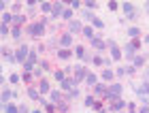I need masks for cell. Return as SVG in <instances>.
Returning a JSON list of instances; mask_svg holds the SVG:
<instances>
[{
    "mask_svg": "<svg viewBox=\"0 0 149 113\" xmlns=\"http://www.w3.org/2000/svg\"><path fill=\"white\" fill-rule=\"evenodd\" d=\"M121 13H124L126 19H130V22H136L139 19V9L132 2H121Z\"/></svg>",
    "mask_w": 149,
    "mask_h": 113,
    "instance_id": "6da1fadb",
    "label": "cell"
},
{
    "mask_svg": "<svg viewBox=\"0 0 149 113\" xmlns=\"http://www.w3.org/2000/svg\"><path fill=\"white\" fill-rule=\"evenodd\" d=\"M139 49H141V38H139V41H130L128 45H124V56L134 62V58H136V51H139Z\"/></svg>",
    "mask_w": 149,
    "mask_h": 113,
    "instance_id": "7a4b0ae2",
    "label": "cell"
},
{
    "mask_svg": "<svg viewBox=\"0 0 149 113\" xmlns=\"http://www.w3.org/2000/svg\"><path fill=\"white\" fill-rule=\"evenodd\" d=\"M30 47L28 45H19V49H15V58H17V62L19 64H26L28 62V56H30Z\"/></svg>",
    "mask_w": 149,
    "mask_h": 113,
    "instance_id": "3957f363",
    "label": "cell"
},
{
    "mask_svg": "<svg viewBox=\"0 0 149 113\" xmlns=\"http://www.w3.org/2000/svg\"><path fill=\"white\" fill-rule=\"evenodd\" d=\"M28 34L32 36V38H40L45 34V26L40 24V22H36V24H30L28 26Z\"/></svg>",
    "mask_w": 149,
    "mask_h": 113,
    "instance_id": "277c9868",
    "label": "cell"
},
{
    "mask_svg": "<svg viewBox=\"0 0 149 113\" xmlns=\"http://www.w3.org/2000/svg\"><path fill=\"white\" fill-rule=\"evenodd\" d=\"M87 73H90V70H87L83 64H79V66H74V70H72V79H74L77 83H83L85 77H87Z\"/></svg>",
    "mask_w": 149,
    "mask_h": 113,
    "instance_id": "5b68a950",
    "label": "cell"
},
{
    "mask_svg": "<svg viewBox=\"0 0 149 113\" xmlns=\"http://www.w3.org/2000/svg\"><path fill=\"white\" fill-rule=\"evenodd\" d=\"M77 85H79V83H77V81H74V79H72V77H66V79H64V81H62V83H60V88H62V90L66 92V94H68V92H70V90H74V88H77Z\"/></svg>",
    "mask_w": 149,
    "mask_h": 113,
    "instance_id": "8992f818",
    "label": "cell"
},
{
    "mask_svg": "<svg viewBox=\"0 0 149 113\" xmlns=\"http://www.w3.org/2000/svg\"><path fill=\"white\" fill-rule=\"evenodd\" d=\"M134 94L136 96H149V81H143V83L134 85Z\"/></svg>",
    "mask_w": 149,
    "mask_h": 113,
    "instance_id": "52a82bcc",
    "label": "cell"
},
{
    "mask_svg": "<svg viewBox=\"0 0 149 113\" xmlns=\"http://www.w3.org/2000/svg\"><path fill=\"white\" fill-rule=\"evenodd\" d=\"M13 98V90H9V85H2V96H0V103H2V107L4 105H9V100Z\"/></svg>",
    "mask_w": 149,
    "mask_h": 113,
    "instance_id": "ba28073f",
    "label": "cell"
},
{
    "mask_svg": "<svg viewBox=\"0 0 149 113\" xmlns=\"http://www.w3.org/2000/svg\"><path fill=\"white\" fill-rule=\"evenodd\" d=\"M68 32H70V34H79V32H83V24H81L79 19H72V22H68Z\"/></svg>",
    "mask_w": 149,
    "mask_h": 113,
    "instance_id": "9c48e42d",
    "label": "cell"
},
{
    "mask_svg": "<svg viewBox=\"0 0 149 113\" xmlns=\"http://www.w3.org/2000/svg\"><path fill=\"white\" fill-rule=\"evenodd\" d=\"M90 43H92V47L98 49V51H107V49H109V47H107V41H104L102 36H96V38H94V41H90Z\"/></svg>",
    "mask_w": 149,
    "mask_h": 113,
    "instance_id": "30bf717a",
    "label": "cell"
},
{
    "mask_svg": "<svg viewBox=\"0 0 149 113\" xmlns=\"http://www.w3.org/2000/svg\"><path fill=\"white\" fill-rule=\"evenodd\" d=\"M60 45H62V49H70V45H72V34L70 32H64V34L60 36Z\"/></svg>",
    "mask_w": 149,
    "mask_h": 113,
    "instance_id": "8fae6325",
    "label": "cell"
},
{
    "mask_svg": "<svg viewBox=\"0 0 149 113\" xmlns=\"http://www.w3.org/2000/svg\"><path fill=\"white\" fill-rule=\"evenodd\" d=\"M107 92H109V85H104V83H96L94 85V96H107Z\"/></svg>",
    "mask_w": 149,
    "mask_h": 113,
    "instance_id": "7c38bea8",
    "label": "cell"
},
{
    "mask_svg": "<svg viewBox=\"0 0 149 113\" xmlns=\"http://www.w3.org/2000/svg\"><path fill=\"white\" fill-rule=\"evenodd\" d=\"M126 107H128V103H126V100H121V98H117V100H115L111 107H109V111H117V113H121Z\"/></svg>",
    "mask_w": 149,
    "mask_h": 113,
    "instance_id": "4fadbf2b",
    "label": "cell"
},
{
    "mask_svg": "<svg viewBox=\"0 0 149 113\" xmlns=\"http://www.w3.org/2000/svg\"><path fill=\"white\" fill-rule=\"evenodd\" d=\"M64 11H66V6H64L62 2H56V4H53V11H51V19H53V17H62Z\"/></svg>",
    "mask_w": 149,
    "mask_h": 113,
    "instance_id": "5bb4252c",
    "label": "cell"
},
{
    "mask_svg": "<svg viewBox=\"0 0 149 113\" xmlns=\"http://www.w3.org/2000/svg\"><path fill=\"white\" fill-rule=\"evenodd\" d=\"M100 79H102V81H107V83H111L113 79H115V70H111V68H102V73H100Z\"/></svg>",
    "mask_w": 149,
    "mask_h": 113,
    "instance_id": "9a60e30c",
    "label": "cell"
},
{
    "mask_svg": "<svg viewBox=\"0 0 149 113\" xmlns=\"http://www.w3.org/2000/svg\"><path fill=\"white\" fill-rule=\"evenodd\" d=\"M38 92L40 94H51V83L47 79H40L38 81Z\"/></svg>",
    "mask_w": 149,
    "mask_h": 113,
    "instance_id": "2e32d148",
    "label": "cell"
},
{
    "mask_svg": "<svg viewBox=\"0 0 149 113\" xmlns=\"http://www.w3.org/2000/svg\"><path fill=\"white\" fill-rule=\"evenodd\" d=\"M81 34H83L85 38H90V41H94V38H96V32H94V26H83V32H81Z\"/></svg>",
    "mask_w": 149,
    "mask_h": 113,
    "instance_id": "e0dca14e",
    "label": "cell"
},
{
    "mask_svg": "<svg viewBox=\"0 0 149 113\" xmlns=\"http://www.w3.org/2000/svg\"><path fill=\"white\" fill-rule=\"evenodd\" d=\"M49 98H51V103H53V105H60V103L64 100L62 92H58V90H51V94H49Z\"/></svg>",
    "mask_w": 149,
    "mask_h": 113,
    "instance_id": "ac0fdd59",
    "label": "cell"
},
{
    "mask_svg": "<svg viewBox=\"0 0 149 113\" xmlns=\"http://www.w3.org/2000/svg\"><path fill=\"white\" fill-rule=\"evenodd\" d=\"M28 96H30V100H36V103H40V92H38V88H28Z\"/></svg>",
    "mask_w": 149,
    "mask_h": 113,
    "instance_id": "d6986e66",
    "label": "cell"
},
{
    "mask_svg": "<svg viewBox=\"0 0 149 113\" xmlns=\"http://www.w3.org/2000/svg\"><path fill=\"white\" fill-rule=\"evenodd\" d=\"M128 36H130L132 41H139V38H141V28H136V26L128 28Z\"/></svg>",
    "mask_w": 149,
    "mask_h": 113,
    "instance_id": "ffe728a7",
    "label": "cell"
},
{
    "mask_svg": "<svg viewBox=\"0 0 149 113\" xmlns=\"http://www.w3.org/2000/svg\"><path fill=\"white\" fill-rule=\"evenodd\" d=\"M4 113H19V105L17 103H9V105H4L2 107Z\"/></svg>",
    "mask_w": 149,
    "mask_h": 113,
    "instance_id": "44dd1931",
    "label": "cell"
},
{
    "mask_svg": "<svg viewBox=\"0 0 149 113\" xmlns=\"http://www.w3.org/2000/svg\"><path fill=\"white\" fill-rule=\"evenodd\" d=\"M22 34H24L22 26H13V30H11V36L15 38V41H19V38H22Z\"/></svg>",
    "mask_w": 149,
    "mask_h": 113,
    "instance_id": "7402d4cb",
    "label": "cell"
},
{
    "mask_svg": "<svg viewBox=\"0 0 149 113\" xmlns=\"http://www.w3.org/2000/svg\"><path fill=\"white\" fill-rule=\"evenodd\" d=\"M72 54L74 51H70V49H58V58H62V60H70Z\"/></svg>",
    "mask_w": 149,
    "mask_h": 113,
    "instance_id": "603a6c76",
    "label": "cell"
},
{
    "mask_svg": "<svg viewBox=\"0 0 149 113\" xmlns=\"http://www.w3.org/2000/svg\"><path fill=\"white\" fill-rule=\"evenodd\" d=\"M66 77H68V75L64 73V68H62V70H53V79H56V81H60V83H62Z\"/></svg>",
    "mask_w": 149,
    "mask_h": 113,
    "instance_id": "cb8c5ba5",
    "label": "cell"
},
{
    "mask_svg": "<svg viewBox=\"0 0 149 113\" xmlns=\"http://www.w3.org/2000/svg\"><path fill=\"white\" fill-rule=\"evenodd\" d=\"M85 83H87V85H96V83H98V77L94 75V73H87V77H85Z\"/></svg>",
    "mask_w": 149,
    "mask_h": 113,
    "instance_id": "d4e9b609",
    "label": "cell"
},
{
    "mask_svg": "<svg viewBox=\"0 0 149 113\" xmlns=\"http://www.w3.org/2000/svg\"><path fill=\"white\" fill-rule=\"evenodd\" d=\"M9 83H11V85H17V83H22V75H19V73H13V75L9 77Z\"/></svg>",
    "mask_w": 149,
    "mask_h": 113,
    "instance_id": "484cf974",
    "label": "cell"
},
{
    "mask_svg": "<svg viewBox=\"0 0 149 113\" xmlns=\"http://www.w3.org/2000/svg\"><path fill=\"white\" fill-rule=\"evenodd\" d=\"M74 56H77L79 60H83L87 54H85V47H83V45H79V47H74Z\"/></svg>",
    "mask_w": 149,
    "mask_h": 113,
    "instance_id": "4316f807",
    "label": "cell"
},
{
    "mask_svg": "<svg viewBox=\"0 0 149 113\" xmlns=\"http://www.w3.org/2000/svg\"><path fill=\"white\" fill-rule=\"evenodd\" d=\"M83 19H85V22H87V24H92V22H94V19H96V15H94V13H92V11H87V9H83Z\"/></svg>",
    "mask_w": 149,
    "mask_h": 113,
    "instance_id": "83f0119b",
    "label": "cell"
},
{
    "mask_svg": "<svg viewBox=\"0 0 149 113\" xmlns=\"http://www.w3.org/2000/svg\"><path fill=\"white\" fill-rule=\"evenodd\" d=\"M26 24V15H13V26H22Z\"/></svg>",
    "mask_w": 149,
    "mask_h": 113,
    "instance_id": "f1b7e54d",
    "label": "cell"
},
{
    "mask_svg": "<svg viewBox=\"0 0 149 113\" xmlns=\"http://www.w3.org/2000/svg\"><path fill=\"white\" fill-rule=\"evenodd\" d=\"M145 60H147V56H136V58H134V66H136V68L145 66Z\"/></svg>",
    "mask_w": 149,
    "mask_h": 113,
    "instance_id": "f546056e",
    "label": "cell"
},
{
    "mask_svg": "<svg viewBox=\"0 0 149 113\" xmlns=\"http://www.w3.org/2000/svg\"><path fill=\"white\" fill-rule=\"evenodd\" d=\"M111 58H113V62H115V60H119L121 58V49L119 47H111Z\"/></svg>",
    "mask_w": 149,
    "mask_h": 113,
    "instance_id": "4dcf8cb0",
    "label": "cell"
},
{
    "mask_svg": "<svg viewBox=\"0 0 149 113\" xmlns=\"http://www.w3.org/2000/svg\"><path fill=\"white\" fill-rule=\"evenodd\" d=\"M92 26H94L96 30H104V22H102L100 17H96V19H94V22H92Z\"/></svg>",
    "mask_w": 149,
    "mask_h": 113,
    "instance_id": "1f68e13d",
    "label": "cell"
},
{
    "mask_svg": "<svg viewBox=\"0 0 149 113\" xmlns=\"http://www.w3.org/2000/svg\"><path fill=\"white\" fill-rule=\"evenodd\" d=\"M56 107H58V111H60V113H66V111H68V100L64 98V100L60 103V105H56Z\"/></svg>",
    "mask_w": 149,
    "mask_h": 113,
    "instance_id": "d6a6232c",
    "label": "cell"
},
{
    "mask_svg": "<svg viewBox=\"0 0 149 113\" xmlns=\"http://www.w3.org/2000/svg\"><path fill=\"white\" fill-rule=\"evenodd\" d=\"M2 24H6V26H9V24H13V13H2Z\"/></svg>",
    "mask_w": 149,
    "mask_h": 113,
    "instance_id": "836d02e7",
    "label": "cell"
},
{
    "mask_svg": "<svg viewBox=\"0 0 149 113\" xmlns=\"http://www.w3.org/2000/svg\"><path fill=\"white\" fill-rule=\"evenodd\" d=\"M40 11H43V13H51L53 11V4L51 2H40Z\"/></svg>",
    "mask_w": 149,
    "mask_h": 113,
    "instance_id": "e575fe53",
    "label": "cell"
},
{
    "mask_svg": "<svg viewBox=\"0 0 149 113\" xmlns=\"http://www.w3.org/2000/svg\"><path fill=\"white\" fill-rule=\"evenodd\" d=\"M0 36H11V30H9V26H6V24H2V26H0Z\"/></svg>",
    "mask_w": 149,
    "mask_h": 113,
    "instance_id": "d590c367",
    "label": "cell"
},
{
    "mask_svg": "<svg viewBox=\"0 0 149 113\" xmlns=\"http://www.w3.org/2000/svg\"><path fill=\"white\" fill-rule=\"evenodd\" d=\"M22 81H24V83H32V81H34V75H32V73H24V75H22Z\"/></svg>",
    "mask_w": 149,
    "mask_h": 113,
    "instance_id": "8d00e7d4",
    "label": "cell"
},
{
    "mask_svg": "<svg viewBox=\"0 0 149 113\" xmlns=\"http://www.w3.org/2000/svg\"><path fill=\"white\" fill-rule=\"evenodd\" d=\"M40 68H43L45 73H49V70H53V68H51V62H49V60H43V62H40Z\"/></svg>",
    "mask_w": 149,
    "mask_h": 113,
    "instance_id": "74e56055",
    "label": "cell"
},
{
    "mask_svg": "<svg viewBox=\"0 0 149 113\" xmlns=\"http://www.w3.org/2000/svg\"><path fill=\"white\" fill-rule=\"evenodd\" d=\"M94 103H96V96H85V107H94Z\"/></svg>",
    "mask_w": 149,
    "mask_h": 113,
    "instance_id": "f35d334b",
    "label": "cell"
},
{
    "mask_svg": "<svg viewBox=\"0 0 149 113\" xmlns=\"http://www.w3.org/2000/svg\"><path fill=\"white\" fill-rule=\"evenodd\" d=\"M94 64H96V66H104V58L100 56V54H98V56H94Z\"/></svg>",
    "mask_w": 149,
    "mask_h": 113,
    "instance_id": "ab89813d",
    "label": "cell"
},
{
    "mask_svg": "<svg viewBox=\"0 0 149 113\" xmlns=\"http://www.w3.org/2000/svg\"><path fill=\"white\" fill-rule=\"evenodd\" d=\"M62 19H66V22H72V9H66L64 15H62Z\"/></svg>",
    "mask_w": 149,
    "mask_h": 113,
    "instance_id": "60d3db41",
    "label": "cell"
},
{
    "mask_svg": "<svg viewBox=\"0 0 149 113\" xmlns=\"http://www.w3.org/2000/svg\"><path fill=\"white\" fill-rule=\"evenodd\" d=\"M43 68H40V66H36V68H34V73H32V75H34V79H38V81H40V77H43Z\"/></svg>",
    "mask_w": 149,
    "mask_h": 113,
    "instance_id": "b9f144b4",
    "label": "cell"
},
{
    "mask_svg": "<svg viewBox=\"0 0 149 113\" xmlns=\"http://www.w3.org/2000/svg\"><path fill=\"white\" fill-rule=\"evenodd\" d=\"M139 100H141V107H147L149 109V96H139Z\"/></svg>",
    "mask_w": 149,
    "mask_h": 113,
    "instance_id": "7bdbcfd3",
    "label": "cell"
},
{
    "mask_svg": "<svg viewBox=\"0 0 149 113\" xmlns=\"http://www.w3.org/2000/svg\"><path fill=\"white\" fill-rule=\"evenodd\" d=\"M81 62H83V64H94V56H92V54H87L83 60H81Z\"/></svg>",
    "mask_w": 149,
    "mask_h": 113,
    "instance_id": "ee69618b",
    "label": "cell"
},
{
    "mask_svg": "<svg viewBox=\"0 0 149 113\" xmlns=\"http://www.w3.org/2000/svg\"><path fill=\"white\" fill-rule=\"evenodd\" d=\"M11 11H13V15H22V6H19V4H13Z\"/></svg>",
    "mask_w": 149,
    "mask_h": 113,
    "instance_id": "f6af8a7d",
    "label": "cell"
},
{
    "mask_svg": "<svg viewBox=\"0 0 149 113\" xmlns=\"http://www.w3.org/2000/svg\"><path fill=\"white\" fill-rule=\"evenodd\" d=\"M126 75V66H119L117 70H115V77H124Z\"/></svg>",
    "mask_w": 149,
    "mask_h": 113,
    "instance_id": "bcb514c9",
    "label": "cell"
},
{
    "mask_svg": "<svg viewBox=\"0 0 149 113\" xmlns=\"http://www.w3.org/2000/svg\"><path fill=\"white\" fill-rule=\"evenodd\" d=\"M126 109H128V113H136V111H139L134 103H128V107H126Z\"/></svg>",
    "mask_w": 149,
    "mask_h": 113,
    "instance_id": "7dc6e473",
    "label": "cell"
},
{
    "mask_svg": "<svg viewBox=\"0 0 149 113\" xmlns=\"http://www.w3.org/2000/svg\"><path fill=\"white\" fill-rule=\"evenodd\" d=\"M134 73H136V66H126V75H134Z\"/></svg>",
    "mask_w": 149,
    "mask_h": 113,
    "instance_id": "c3c4849f",
    "label": "cell"
},
{
    "mask_svg": "<svg viewBox=\"0 0 149 113\" xmlns=\"http://www.w3.org/2000/svg\"><path fill=\"white\" fill-rule=\"evenodd\" d=\"M94 6H96V2H94V0H87V2H85V9H87V11H92Z\"/></svg>",
    "mask_w": 149,
    "mask_h": 113,
    "instance_id": "681fc988",
    "label": "cell"
},
{
    "mask_svg": "<svg viewBox=\"0 0 149 113\" xmlns=\"http://www.w3.org/2000/svg\"><path fill=\"white\" fill-rule=\"evenodd\" d=\"M19 113H32V111L26 107V105H19Z\"/></svg>",
    "mask_w": 149,
    "mask_h": 113,
    "instance_id": "f907efd6",
    "label": "cell"
},
{
    "mask_svg": "<svg viewBox=\"0 0 149 113\" xmlns=\"http://www.w3.org/2000/svg\"><path fill=\"white\" fill-rule=\"evenodd\" d=\"M109 9H111V11H117L119 4H117V2H109Z\"/></svg>",
    "mask_w": 149,
    "mask_h": 113,
    "instance_id": "816d5d0a",
    "label": "cell"
},
{
    "mask_svg": "<svg viewBox=\"0 0 149 113\" xmlns=\"http://www.w3.org/2000/svg\"><path fill=\"white\" fill-rule=\"evenodd\" d=\"M94 109H96V111H100V109H102V103H100V100H96V103H94Z\"/></svg>",
    "mask_w": 149,
    "mask_h": 113,
    "instance_id": "f5cc1de1",
    "label": "cell"
},
{
    "mask_svg": "<svg viewBox=\"0 0 149 113\" xmlns=\"http://www.w3.org/2000/svg\"><path fill=\"white\" fill-rule=\"evenodd\" d=\"M113 64V58H104V68H107V66H111Z\"/></svg>",
    "mask_w": 149,
    "mask_h": 113,
    "instance_id": "db71d44e",
    "label": "cell"
},
{
    "mask_svg": "<svg viewBox=\"0 0 149 113\" xmlns=\"http://www.w3.org/2000/svg\"><path fill=\"white\" fill-rule=\"evenodd\" d=\"M81 6V2H77V0H74V2H70V9H79Z\"/></svg>",
    "mask_w": 149,
    "mask_h": 113,
    "instance_id": "11a10c76",
    "label": "cell"
},
{
    "mask_svg": "<svg viewBox=\"0 0 149 113\" xmlns=\"http://www.w3.org/2000/svg\"><path fill=\"white\" fill-rule=\"evenodd\" d=\"M147 111H149V109H147V107H141V109H139V111H136V113H147Z\"/></svg>",
    "mask_w": 149,
    "mask_h": 113,
    "instance_id": "9f6ffc18",
    "label": "cell"
},
{
    "mask_svg": "<svg viewBox=\"0 0 149 113\" xmlns=\"http://www.w3.org/2000/svg\"><path fill=\"white\" fill-rule=\"evenodd\" d=\"M107 111H109V109H100V111H98V113H107Z\"/></svg>",
    "mask_w": 149,
    "mask_h": 113,
    "instance_id": "6f0895ef",
    "label": "cell"
},
{
    "mask_svg": "<svg viewBox=\"0 0 149 113\" xmlns=\"http://www.w3.org/2000/svg\"><path fill=\"white\" fill-rule=\"evenodd\" d=\"M32 113H43V111H40V109H34V111H32Z\"/></svg>",
    "mask_w": 149,
    "mask_h": 113,
    "instance_id": "680465c9",
    "label": "cell"
},
{
    "mask_svg": "<svg viewBox=\"0 0 149 113\" xmlns=\"http://www.w3.org/2000/svg\"><path fill=\"white\" fill-rule=\"evenodd\" d=\"M145 11H147V13H149V2H147V4H145Z\"/></svg>",
    "mask_w": 149,
    "mask_h": 113,
    "instance_id": "91938a15",
    "label": "cell"
},
{
    "mask_svg": "<svg viewBox=\"0 0 149 113\" xmlns=\"http://www.w3.org/2000/svg\"><path fill=\"white\" fill-rule=\"evenodd\" d=\"M145 41H147V43H149V34H147V36H145Z\"/></svg>",
    "mask_w": 149,
    "mask_h": 113,
    "instance_id": "94428289",
    "label": "cell"
},
{
    "mask_svg": "<svg viewBox=\"0 0 149 113\" xmlns=\"http://www.w3.org/2000/svg\"><path fill=\"white\" fill-rule=\"evenodd\" d=\"M121 113H124V111H121Z\"/></svg>",
    "mask_w": 149,
    "mask_h": 113,
    "instance_id": "6125c7cd",
    "label": "cell"
},
{
    "mask_svg": "<svg viewBox=\"0 0 149 113\" xmlns=\"http://www.w3.org/2000/svg\"><path fill=\"white\" fill-rule=\"evenodd\" d=\"M147 113H149V111H147Z\"/></svg>",
    "mask_w": 149,
    "mask_h": 113,
    "instance_id": "be15d7a7",
    "label": "cell"
}]
</instances>
